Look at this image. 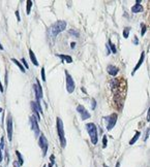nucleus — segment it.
Wrapping results in <instances>:
<instances>
[{
	"instance_id": "1",
	"label": "nucleus",
	"mask_w": 150,
	"mask_h": 167,
	"mask_svg": "<svg viewBox=\"0 0 150 167\" xmlns=\"http://www.w3.org/2000/svg\"><path fill=\"white\" fill-rule=\"evenodd\" d=\"M66 22L65 21H57L56 23H54L53 25L50 27V33L52 34V36L55 38V37L58 35L59 33H61V32H63L65 30V28H66Z\"/></svg>"
},
{
	"instance_id": "2",
	"label": "nucleus",
	"mask_w": 150,
	"mask_h": 167,
	"mask_svg": "<svg viewBox=\"0 0 150 167\" xmlns=\"http://www.w3.org/2000/svg\"><path fill=\"white\" fill-rule=\"evenodd\" d=\"M86 129H87V132L89 134V137H90L91 143L92 145H96L97 141H98V136H97V128L95 126L94 123H87L85 125Z\"/></svg>"
},
{
	"instance_id": "3",
	"label": "nucleus",
	"mask_w": 150,
	"mask_h": 167,
	"mask_svg": "<svg viewBox=\"0 0 150 167\" xmlns=\"http://www.w3.org/2000/svg\"><path fill=\"white\" fill-rule=\"evenodd\" d=\"M56 125H57V133H58V137H59L60 143L61 147L64 149L66 147V139L64 136V129H63V122L60 118L56 119Z\"/></svg>"
},
{
	"instance_id": "4",
	"label": "nucleus",
	"mask_w": 150,
	"mask_h": 167,
	"mask_svg": "<svg viewBox=\"0 0 150 167\" xmlns=\"http://www.w3.org/2000/svg\"><path fill=\"white\" fill-rule=\"evenodd\" d=\"M65 83H66V91L69 94L74 93L75 89H76V84L71 75L66 70H65Z\"/></svg>"
},
{
	"instance_id": "5",
	"label": "nucleus",
	"mask_w": 150,
	"mask_h": 167,
	"mask_svg": "<svg viewBox=\"0 0 150 167\" xmlns=\"http://www.w3.org/2000/svg\"><path fill=\"white\" fill-rule=\"evenodd\" d=\"M38 145H40V149L43 151V157H46L47 152H48V149H49V143H48L47 138H46V136L44 135L43 133L38 136Z\"/></svg>"
},
{
	"instance_id": "6",
	"label": "nucleus",
	"mask_w": 150,
	"mask_h": 167,
	"mask_svg": "<svg viewBox=\"0 0 150 167\" xmlns=\"http://www.w3.org/2000/svg\"><path fill=\"white\" fill-rule=\"evenodd\" d=\"M30 104H31V108L32 111H33L34 115L33 116L36 118V120L40 122V113L43 115V108H42V105H40V103H37V102L35 101H31L30 102Z\"/></svg>"
},
{
	"instance_id": "7",
	"label": "nucleus",
	"mask_w": 150,
	"mask_h": 167,
	"mask_svg": "<svg viewBox=\"0 0 150 167\" xmlns=\"http://www.w3.org/2000/svg\"><path fill=\"white\" fill-rule=\"evenodd\" d=\"M30 120V125H31V129L33 131L34 136L35 137H38L40 135V126H38V121L36 120V118L34 116H30L29 118Z\"/></svg>"
},
{
	"instance_id": "8",
	"label": "nucleus",
	"mask_w": 150,
	"mask_h": 167,
	"mask_svg": "<svg viewBox=\"0 0 150 167\" xmlns=\"http://www.w3.org/2000/svg\"><path fill=\"white\" fill-rule=\"evenodd\" d=\"M33 90L34 93H35V98H36L35 102L40 103V99L43 98V89H42V86H40V83L38 79L36 81V84L33 85Z\"/></svg>"
},
{
	"instance_id": "9",
	"label": "nucleus",
	"mask_w": 150,
	"mask_h": 167,
	"mask_svg": "<svg viewBox=\"0 0 150 167\" xmlns=\"http://www.w3.org/2000/svg\"><path fill=\"white\" fill-rule=\"evenodd\" d=\"M13 118H11V115L9 113L7 115V119H6V132H7V138H9V141H11L13 139Z\"/></svg>"
},
{
	"instance_id": "10",
	"label": "nucleus",
	"mask_w": 150,
	"mask_h": 167,
	"mask_svg": "<svg viewBox=\"0 0 150 167\" xmlns=\"http://www.w3.org/2000/svg\"><path fill=\"white\" fill-rule=\"evenodd\" d=\"M117 118H118L117 113H112V115H110L109 117L106 118V119L108 120L107 121V130L108 131L112 130V129L115 127V125H116V122H117Z\"/></svg>"
},
{
	"instance_id": "11",
	"label": "nucleus",
	"mask_w": 150,
	"mask_h": 167,
	"mask_svg": "<svg viewBox=\"0 0 150 167\" xmlns=\"http://www.w3.org/2000/svg\"><path fill=\"white\" fill-rule=\"evenodd\" d=\"M77 111L80 113V116H81V119L83 120V121H86V120L90 119L91 115L89 113H88V111L86 109L84 106H83L82 104H79L78 106H77Z\"/></svg>"
},
{
	"instance_id": "12",
	"label": "nucleus",
	"mask_w": 150,
	"mask_h": 167,
	"mask_svg": "<svg viewBox=\"0 0 150 167\" xmlns=\"http://www.w3.org/2000/svg\"><path fill=\"white\" fill-rule=\"evenodd\" d=\"M144 59H145V52H142L141 54V57H140L139 61H138V63H137V65L135 66V68H133V72H131V75H135V73H136V71L139 69L140 67H141V65L143 64V62H144Z\"/></svg>"
},
{
	"instance_id": "13",
	"label": "nucleus",
	"mask_w": 150,
	"mask_h": 167,
	"mask_svg": "<svg viewBox=\"0 0 150 167\" xmlns=\"http://www.w3.org/2000/svg\"><path fill=\"white\" fill-rule=\"evenodd\" d=\"M107 70H108V73L110 74V75L115 77V75H117V73H118L119 68L116 67V66H114V65H108Z\"/></svg>"
},
{
	"instance_id": "14",
	"label": "nucleus",
	"mask_w": 150,
	"mask_h": 167,
	"mask_svg": "<svg viewBox=\"0 0 150 167\" xmlns=\"http://www.w3.org/2000/svg\"><path fill=\"white\" fill-rule=\"evenodd\" d=\"M57 57H59L60 59H61V62L64 63H73V58L71 56H68V55H63V54H56Z\"/></svg>"
},
{
	"instance_id": "15",
	"label": "nucleus",
	"mask_w": 150,
	"mask_h": 167,
	"mask_svg": "<svg viewBox=\"0 0 150 167\" xmlns=\"http://www.w3.org/2000/svg\"><path fill=\"white\" fill-rule=\"evenodd\" d=\"M131 11H133V14H138V12L143 11V6L141 5V3H136V4L131 7Z\"/></svg>"
},
{
	"instance_id": "16",
	"label": "nucleus",
	"mask_w": 150,
	"mask_h": 167,
	"mask_svg": "<svg viewBox=\"0 0 150 167\" xmlns=\"http://www.w3.org/2000/svg\"><path fill=\"white\" fill-rule=\"evenodd\" d=\"M29 56H30V59H31L32 63H33L35 66H38L40 64H38V61H37L36 57H35V54L33 53V51L32 50H29Z\"/></svg>"
},
{
	"instance_id": "17",
	"label": "nucleus",
	"mask_w": 150,
	"mask_h": 167,
	"mask_svg": "<svg viewBox=\"0 0 150 167\" xmlns=\"http://www.w3.org/2000/svg\"><path fill=\"white\" fill-rule=\"evenodd\" d=\"M140 136H141V132H140V131H136V134H135V136H133V138L130 140V142H128V143H130V145H133V143H135V142H136L137 140L139 139Z\"/></svg>"
},
{
	"instance_id": "18",
	"label": "nucleus",
	"mask_w": 150,
	"mask_h": 167,
	"mask_svg": "<svg viewBox=\"0 0 150 167\" xmlns=\"http://www.w3.org/2000/svg\"><path fill=\"white\" fill-rule=\"evenodd\" d=\"M108 45H109V48H110V51L113 53V54H116L117 53V50H116V45H114V43H112V41H111V39L108 40Z\"/></svg>"
},
{
	"instance_id": "19",
	"label": "nucleus",
	"mask_w": 150,
	"mask_h": 167,
	"mask_svg": "<svg viewBox=\"0 0 150 167\" xmlns=\"http://www.w3.org/2000/svg\"><path fill=\"white\" fill-rule=\"evenodd\" d=\"M11 61H13V62H14L15 64H16V65L18 66V67L20 68V70L22 71L23 73H24V72H26V71H25V68L23 67V65H22V64H21L20 62H19V61H18L17 59H15V58H11Z\"/></svg>"
},
{
	"instance_id": "20",
	"label": "nucleus",
	"mask_w": 150,
	"mask_h": 167,
	"mask_svg": "<svg viewBox=\"0 0 150 167\" xmlns=\"http://www.w3.org/2000/svg\"><path fill=\"white\" fill-rule=\"evenodd\" d=\"M16 155H17V157H18V163H19V165H23V163H24V160H23V157H22V155H21V153L19 152V151H16Z\"/></svg>"
},
{
	"instance_id": "21",
	"label": "nucleus",
	"mask_w": 150,
	"mask_h": 167,
	"mask_svg": "<svg viewBox=\"0 0 150 167\" xmlns=\"http://www.w3.org/2000/svg\"><path fill=\"white\" fill-rule=\"evenodd\" d=\"M26 4H27V10H26V12H27V14H30V11H31V7L33 3H32L31 0H27Z\"/></svg>"
},
{
	"instance_id": "22",
	"label": "nucleus",
	"mask_w": 150,
	"mask_h": 167,
	"mask_svg": "<svg viewBox=\"0 0 150 167\" xmlns=\"http://www.w3.org/2000/svg\"><path fill=\"white\" fill-rule=\"evenodd\" d=\"M130 27H125L123 29V36L124 38H128V35H130Z\"/></svg>"
},
{
	"instance_id": "23",
	"label": "nucleus",
	"mask_w": 150,
	"mask_h": 167,
	"mask_svg": "<svg viewBox=\"0 0 150 167\" xmlns=\"http://www.w3.org/2000/svg\"><path fill=\"white\" fill-rule=\"evenodd\" d=\"M68 33L71 34V35H74V36H76V37H78L80 35L79 31H77V30H74V29H71V30L68 31Z\"/></svg>"
},
{
	"instance_id": "24",
	"label": "nucleus",
	"mask_w": 150,
	"mask_h": 167,
	"mask_svg": "<svg viewBox=\"0 0 150 167\" xmlns=\"http://www.w3.org/2000/svg\"><path fill=\"white\" fill-rule=\"evenodd\" d=\"M107 143H108V137L107 135H104V137H102V147L104 149L107 147Z\"/></svg>"
},
{
	"instance_id": "25",
	"label": "nucleus",
	"mask_w": 150,
	"mask_h": 167,
	"mask_svg": "<svg viewBox=\"0 0 150 167\" xmlns=\"http://www.w3.org/2000/svg\"><path fill=\"white\" fill-rule=\"evenodd\" d=\"M40 74H42V79H43V82H46V73H45V67H42V71H40Z\"/></svg>"
},
{
	"instance_id": "26",
	"label": "nucleus",
	"mask_w": 150,
	"mask_h": 167,
	"mask_svg": "<svg viewBox=\"0 0 150 167\" xmlns=\"http://www.w3.org/2000/svg\"><path fill=\"white\" fill-rule=\"evenodd\" d=\"M141 27H142V33H141V35L143 36L145 34V32H146V30H147V27H146V25L145 24H141Z\"/></svg>"
},
{
	"instance_id": "27",
	"label": "nucleus",
	"mask_w": 150,
	"mask_h": 167,
	"mask_svg": "<svg viewBox=\"0 0 150 167\" xmlns=\"http://www.w3.org/2000/svg\"><path fill=\"white\" fill-rule=\"evenodd\" d=\"M22 63H23V65L25 66L26 69H29V65H28V63H27V61L25 60V58H22Z\"/></svg>"
},
{
	"instance_id": "28",
	"label": "nucleus",
	"mask_w": 150,
	"mask_h": 167,
	"mask_svg": "<svg viewBox=\"0 0 150 167\" xmlns=\"http://www.w3.org/2000/svg\"><path fill=\"white\" fill-rule=\"evenodd\" d=\"M91 101H92V106H91V108H92V109H95V107H96V101H95L94 98H92Z\"/></svg>"
},
{
	"instance_id": "29",
	"label": "nucleus",
	"mask_w": 150,
	"mask_h": 167,
	"mask_svg": "<svg viewBox=\"0 0 150 167\" xmlns=\"http://www.w3.org/2000/svg\"><path fill=\"white\" fill-rule=\"evenodd\" d=\"M16 17H17V19H18V22H20L21 21V18H20V12H19V10H16Z\"/></svg>"
},
{
	"instance_id": "30",
	"label": "nucleus",
	"mask_w": 150,
	"mask_h": 167,
	"mask_svg": "<svg viewBox=\"0 0 150 167\" xmlns=\"http://www.w3.org/2000/svg\"><path fill=\"white\" fill-rule=\"evenodd\" d=\"M106 53H107V55L109 56V55L111 54V51H110V48H109V45H107V46H106Z\"/></svg>"
},
{
	"instance_id": "31",
	"label": "nucleus",
	"mask_w": 150,
	"mask_h": 167,
	"mask_svg": "<svg viewBox=\"0 0 150 167\" xmlns=\"http://www.w3.org/2000/svg\"><path fill=\"white\" fill-rule=\"evenodd\" d=\"M148 136H149V129H147V130H146V134H145V138H144L145 141H146V140L148 139Z\"/></svg>"
},
{
	"instance_id": "32",
	"label": "nucleus",
	"mask_w": 150,
	"mask_h": 167,
	"mask_svg": "<svg viewBox=\"0 0 150 167\" xmlns=\"http://www.w3.org/2000/svg\"><path fill=\"white\" fill-rule=\"evenodd\" d=\"M3 160V156H2V150H1V147H0V163L2 162Z\"/></svg>"
},
{
	"instance_id": "33",
	"label": "nucleus",
	"mask_w": 150,
	"mask_h": 167,
	"mask_svg": "<svg viewBox=\"0 0 150 167\" xmlns=\"http://www.w3.org/2000/svg\"><path fill=\"white\" fill-rule=\"evenodd\" d=\"M133 43H135V45H138V43H139V40H138V37H137V36H135V39H133Z\"/></svg>"
},
{
	"instance_id": "34",
	"label": "nucleus",
	"mask_w": 150,
	"mask_h": 167,
	"mask_svg": "<svg viewBox=\"0 0 150 167\" xmlns=\"http://www.w3.org/2000/svg\"><path fill=\"white\" fill-rule=\"evenodd\" d=\"M150 111H149V109H148V111H147V122H149V121H150Z\"/></svg>"
},
{
	"instance_id": "35",
	"label": "nucleus",
	"mask_w": 150,
	"mask_h": 167,
	"mask_svg": "<svg viewBox=\"0 0 150 167\" xmlns=\"http://www.w3.org/2000/svg\"><path fill=\"white\" fill-rule=\"evenodd\" d=\"M14 167H20V165H19V163L17 161L14 162Z\"/></svg>"
},
{
	"instance_id": "36",
	"label": "nucleus",
	"mask_w": 150,
	"mask_h": 167,
	"mask_svg": "<svg viewBox=\"0 0 150 167\" xmlns=\"http://www.w3.org/2000/svg\"><path fill=\"white\" fill-rule=\"evenodd\" d=\"M75 46H76V43H71V48H75Z\"/></svg>"
},
{
	"instance_id": "37",
	"label": "nucleus",
	"mask_w": 150,
	"mask_h": 167,
	"mask_svg": "<svg viewBox=\"0 0 150 167\" xmlns=\"http://www.w3.org/2000/svg\"><path fill=\"white\" fill-rule=\"evenodd\" d=\"M3 87H2V84H1V82H0V92H3Z\"/></svg>"
},
{
	"instance_id": "38",
	"label": "nucleus",
	"mask_w": 150,
	"mask_h": 167,
	"mask_svg": "<svg viewBox=\"0 0 150 167\" xmlns=\"http://www.w3.org/2000/svg\"><path fill=\"white\" fill-rule=\"evenodd\" d=\"M0 50H1V51H3V50H4V48H3V46H2V45H1V43H0Z\"/></svg>"
},
{
	"instance_id": "39",
	"label": "nucleus",
	"mask_w": 150,
	"mask_h": 167,
	"mask_svg": "<svg viewBox=\"0 0 150 167\" xmlns=\"http://www.w3.org/2000/svg\"><path fill=\"white\" fill-rule=\"evenodd\" d=\"M119 166H120V162H117V165H116V167H119Z\"/></svg>"
},
{
	"instance_id": "40",
	"label": "nucleus",
	"mask_w": 150,
	"mask_h": 167,
	"mask_svg": "<svg viewBox=\"0 0 150 167\" xmlns=\"http://www.w3.org/2000/svg\"><path fill=\"white\" fill-rule=\"evenodd\" d=\"M1 111H2V108H1V107H0V113H1Z\"/></svg>"
},
{
	"instance_id": "41",
	"label": "nucleus",
	"mask_w": 150,
	"mask_h": 167,
	"mask_svg": "<svg viewBox=\"0 0 150 167\" xmlns=\"http://www.w3.org/2000/svg\"><path fill=\"white\" fill-rule=\"evenodd\" d=\"M104 167H108V166H107V165H104Z\"/></svg>"
},
{
	"instance_id": "42",
	"label": "nucleus",
	"mask_w": 150,
	"mask_h": 167,
	"mask_svg": "<svg viewBox=\"0 0 150 167\" xmlns=\"http://www.w3.org/2000/svg\"><path fill=\"white\" fill-rule=\"evenodd\" d=\"M0 167H1V166H0Z\"/></svg>"
}]
</instances>
